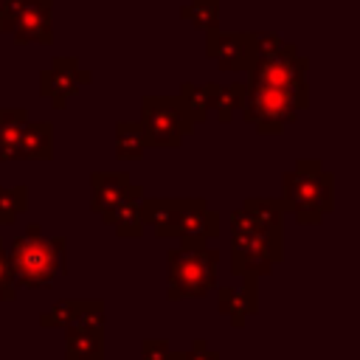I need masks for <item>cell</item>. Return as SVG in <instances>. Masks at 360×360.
Instances as JSON below:
<instances>
[{
	"label": "cell",
	"mask_w": 360,
	"mask_h": 360,
	"mask_svg": "<svg viewBox=\"0 0 360 360\" xmlns=\"http://www.w3.org/2000/svg\"><path fill=\"white\" fill-rule=\"evenodd\" d=\"M6 253L17 287L48 290L53 278L62 273L65 236H45L39 222H31L20 236L11 239Z\"/></svg>",
	"instance_id": "6da1fadb"
},
{
	"label": "cell",
	"mask_w": 360,
	"mask_h": 360,
	"mask_svg": "<svg viewBox=\"0 0 360 360\" xmlns=\"http://www.w3.org/2000/svg\"><path fill=\"white\" fill-rule=\"evenodd\" d=\"M281 202L301 225H318L335 208V177L318 158L295 160L281 177Z\"/></svg>",
	"instance_id": "7a4b0ae2"
},
{
	"label": "cell",
	"mask_w": 360,
	"mask_h": 360,
	"mask_svg": "<svg viewBox=\"0 0 360 360\" xmlns=\"http://www.w3.org/2000/svg\"><path fill=\"white\" fill-rule=\"evenodd\" d=\"M228 228H231V273L233 276L262 278L284 259V239H281L284 231L259 228L242 205L231 211Z\"/></svg>",
	"instance_id": "3957f363"
},
{
	"label": "cell",
	"mask_w": 360,
	"mask_h": 360,
	"mask_svg": "<svg viewBox=\"0 0 360 360\" xmlns=\"http://www.w3.org/2000/svg\"><path fill=\"white\" fill-rule=\"evenodd\" d=\"M166 295L177 298H202L217 287L219 250L217 248H174L166 253Z\"/></svg>",
	"instance_id": "277c9868"
},
{
	"label": "cell",
	"mask_w": 360,
	"mask_h": 360,
	"mask_svg": "<svg viewBox=\"0 0 360 360\" xmlns=\"http://www.w3.org/2000/svg\"><path fill=\"white\" fill-rule=\"evenodd\" d=\"M309 107V98L295 96L281 87H267V84H248L245 104H242V118L245 124L256 127L262 135H281L290 124L298 121V112Z\"/></svg>",
	"instance_id": "5b68a950"
},
{
	"label": "cell",
	"mask_w": 360,
	"mask_h": 360,
	"mask_svg": "<svg viewBox=\"0 0 360 360\" xmlns=\"http://www.w3.org/2000/svg\"><path fill=\"white\" fill-rule=\"evenodd\" d=\"M149 149H177L186 135L194 132L177 96H143L138 118Z\"/></svg>",
	"instance_id": "8992f818"
},
{
	"label": "cell",
	"mask_w": 360,
	"mask_h": 360,
	"mask_svg": "<svg viewBox=\"0 0 360 360\" xmlns=\"http://www.w3.org/2000/svg\"><path fill=\"white\" fill-rule=\"evenodd\" d=\"M307 68L309 59L298 53V48L278 53V56H256L253 68L248 70V84H267V87H281L295 96L309 98L307 90Z\"/></svg>",
	"instance_id": "52a82bcc"
},
{
	"label": "cell",
	"mask_w": 360,
	"mask_h": 360,
	"mask_svg": "<svg viewBox=\"0 0 360 360\" xmlns=\"http://www.w3.org/2000/svg\"><path fill=\"white\" fill-rule=\"evenodd\" d=\"M53 0H3L8 34L20 45H51L53 42Z\"/></svg>",
	"instance_id": "ba28073f"
},
{
	"label": "cell",
	"mask_w": 360,
	"mask_h": 360,
	"mask_svg": "<svg viewBox=\"0 0 360 360\" xmlns=\"http://www.w3.org/2000/svg\"><path fill=\"white\" fill-rule=\"evenodd\" d=\"M93 82V73L79 68L76 56H53L48 68L39 70V96L51 101L53 110H62L84 84Z\"/></svg>",
	"instance_id": "9c48e42d"
},
{
	"label": "cell",
	"mask_w": 360,
	"mask_h": 360,
	"mask_svg": "<svg viewBox=\"0 0 360 360\" xmlns=\"http://www.w3.org/2000/svg\"><path fill=\"white\" fill-rule=\"evenodd\" d=\"M205 59L217 62L219 70H250L256 62L253 31H205Z\"/></svg>",
	"instance_id": "30bf717a"
},
{
	"label": "cell",
	"mask_w": 360,
	"mask_h": 360,
	"mask_svg": "<svg viewBox=\"0 0 360 360\" xmlns=\"http://www.w3.org/2000/svg\"><path fill=\"white\" fill-rule=\"evenodd\" d=\"M219 214L205 205L202 197H183V211L177 219L180 248H205L208 239L219 236Z\"/></svg>",
	"instance_id": "8fae6325"
},
{
	"label": "cell",
	"mask_w": 360,
	"mask_h": 360,
	"mask_svg": "<svg viewBox=\"0 0 360 360\" xmlns=\"http://www.w3.org/2000/svg\"><path fill=\"white\" fill-rule=\"evenodd\" d=\"M217 309L236 329H242L248 315H256L259 309V278L242 276V287H217Z\"/></svg>",
	"instance_id": "7c38bea8"
},
{
	"label": "cell",
	"mask_w": 360,
	"mask_h": 360,
	"mask_svg": "<svg viewBox=\"0 0 360 360\" xmlns=\"http://www.w3.org/2000/svg\"><path fill=\"white\" fill-rule=\"evenodd\" d=\"M180 211H183V197H141L143 225H149L158 239H177Z\"/></svg>",
	"instance_id": "4fadbf2b"
},
{
	"label": "cell",
	"mask_w": 360,
	"mask_h": 360,
	"mask_svg": "<svg viewBox=\"0 0 360 360\" xmlns=\"http://www.w3.org/2000/svg\"><path fill=\"white\" fill-rule=\"evenodd\" d=\"M138 183H132L129 172H93L90 174V208L96 214L110 211L115 202H121Z\"/></svg>",
	"instance_id": "5bb4252c"
},
{
	"label": "cell",
	"mask_w": 360,
	"mask_h": 360,
	"mask_svg": "<svg viewBox=\"0 0 360 360\" xmlns=\"http://www.w3.org/2000/svg\"><path fill=\"white\" fill-rule=\"evenodd\" d=\"M141 197H143V186H135L121 202H115L110 211H104V222L112 225L118 239H138L143 233V217H141Z\"/></svg>",
	"instance_id": "9a60e30c"
},
{
	"label": "cell",
	"mask_w": 360,
	"mask_h": 360,
	"mask_svg": "<svg viewBox=\"0 0 360 360\" xmlns=\"http://www.w3.org/2000/svg\"><path fill=\"white\" fill-rule=\"evenodd\" d=\"M53 158V124L28 121L11 160H51Z\"/></svg>",
	"instance_id": "2e32d148"
},
{
	"label": "cell",
	"mask_w": 360,
	"mask_h": 360,
	"mask_svg": "<svg viewBox=\"0 0 360 360\" xmlns=\"http://www.w3.org/2000/svg\"><path fill=\"white\" fill-rule=\"evenodd\" d=\"M219 82H205V84H194V82H183L180 84V107L186 110L188 121L197 127L211 115V104H214V93H217Z\"/></svg>",
	"instance_id": "e0dca14e"
},
{
	"label": "cell",
	"mask_w": 360,
	"mask_h": 360,
	"mask_svg": "<svg viewBox=\"0 0 360 360\" xmlns=\"http://www.w3.org/2000/svg\"><path fill=\"white\" fill-rule=\"evenodd\" d=\"M112 149L118 160H141L146 146L143 129L138 121H118L115 124V135H112Z\"/></svg>",
	"instance_id": "ac0fdd59"
},
{
	"label": "cell",
	"mask_w": 360,
	"mask_h": 360,
	"mask_svg": "<svg viewBox=\"0 0 360 360\" xmlns=\"http://www.w3.org/2000/svg\"><path fill=\"white\" fill-rule=\"evenodd\" d=\"M25 124H28L25 107H0V160H11Z\"/></svg>",
	"instance_id": "d6986e66"
},
{
	"label": "cell",
	"mask_w": 360,
	"mask_h": 360,
	"mask_svg": "<svg viewBox=\"0 0 360 360\" xmlns=\"http://www.w3.org/2000/svg\"><path fill=\"white\" fill-rule=\"evenodd\" d=\"M65 360H104V335L65 329Z\"/></svg>",
	"instance_id": "ffe728a7"
},
{
	"label": "cell",
	"mask_w": 360,
	"mask_h": 360,
	"mask_svg": "<svg viewBox=\"0 0 360 360\" xmlns=\"http://www.w3.org/2000/svg\"><path fill=\"white\" fill-rule=\"evenodd\" d=\"M245 93H248V82H231V84H219L217 93H214V104H211V112L228 124L245 104Z\"/></svg>",
	"instance_id": "44dd1931"
},
{
	"label": "cell",
	"mask_w": 360,
	"mask_h": 360,
	"mask_svg": "<svg viewBox=\"0 0 360 360\" xmlns=\"http://www.w3.org/2000/svg\"><path fill=\"white\" fill-rule=\"evenodd\" d=\"M73 332H93V335H104V304L98 298L93 301H76V312L73 321L65 326Z\"/></svg>",
	"instance_id": "7402d4cb"
},
{
	"label": "cell",
	"mask_w": 360,
	"mask_h": 360,
	"mask_svg": "<svg viewBox=\"0 0 360 360\" xmlns=\"http://www.w3.org/2000/svg\"><path fill=\"white\" fill-rule=\"evenodd\" d=\"M180 17L200 31H214L219 28V0H188L180 8Z\"/></svg>",
	"instance_id": "603a6c76"
},
{
	"label": "cell",
	"mask_w": 360,
	"mask_h": 360,
	"mask_svg": "<svg viewBox=\"0 0 360 360\" xmlns=\"http://www.w3.org/2000/svg\"><path fill=\"white\" fill-rule=\"evenodd\" d=\"M28 211V186H0V225H11Z\"/></svg>",
	"instance_id": "cb8c5ba5"
},
{
	"label": "cell",
	"mask_w": 360,
	"mask_h": 360,
	"mask_svg": "<svg viewBox=\"0 0 360 360\" xmlns=\"http://www.w3.org/2000/svg\"><path fill=\"white\" fill-rule=\"evenodd\" d=\"M76 301L79 298H70V301H56L48 312L39 315V323L45 329H65L70 321H73V312H76Z\"/></svg>",
	"instance_id": "d4e9b609"
},
{
	"label": "cell",
	"mask_w": 360,
	"mask_h": 360,
	"mask_svg": "<svg viewBox=\"0 0 360 360\" xmlns=\"http://www.w3.org/2000/svg\"><path fill=\"white\" fill-rule=\"evenodd\" d=\"M253 39H256V56H278V53H287L295 48L292 42L281 39L273 31H253Z\"/></svg>",
	"instance_id": "484cf974"
},
{
	"label": "cell",
	"mask_w": 360,
	"mask_h": 360,
	"mask_svg": "<svg viewBox=\"0 0 360 360\" xmlns=\"http://www.w3.org/2000/svg\"><path fill=\"white\" fill-rule=\"evenodd\" d=\"M17 298V281L8 264V253H6V242L0 239V301H14Z\"/></svg>",
	"instance_id": "4316f807"
},
{
	"label": "cell",
	"mask_w": 360,
	"mask_h": 360,
	"mask_svg": "<svg viewBox=\"0 0 360 360\" xmlns=\"http://www.w3.org/2000/svg\"><path fill=\"white\" fill-rule=\"evenodd\" d=\"M174 349L166 338H143L141 340V360H172Z\"/></svg>",
	"instance_id": "83f0119b"
},
{
	"label": "cell",
	"mask_w": 360,
	"mask_h": 360,
	"mask_svg": "<svg viewBox=\"0 0 360 360\" xmlns=\"http://www.w3.org/2000/svg\"><path fill=\"white\" fill-rule=\"evenodd\" d=\"M174 360H219V354L211 352L208 343H205L202 338H197V340L191 343V349H186V352H174Z\"/></svg>",
	"instance_id": "f1b7e54d"
}]
</instances>
